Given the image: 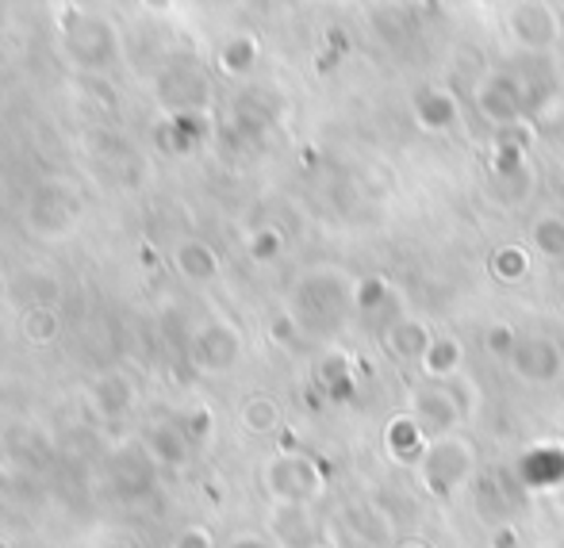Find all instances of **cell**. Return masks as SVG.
<instances>
[{
    "label": "cell",
    "instance_id": "3",
    "mask_svg": "<svg viewBox=\"0 0 564 548\" xmlns=\"http://www.w3.org/2000/svg\"><path fill=\"white\" fill-rule=\"evenodd\" d=\"M0 548H12V545H8V541H4V537H0Z\"/></svg>",
    "mask_w": 564,
    "mask_h": 548
},
{
    "label": "cell",
    "instance_id": "2",
    "mask_svg": "<svg viewBox=\"0 0 564 548\" xmlns=\"http://www.w3.org/2000/svg\"><path fill=\"white\" fill-rule=\"evenodd\" d=\"M246 426H250V430H265V426H273V407H265V403H250V407H246Z\"/></svg>",
    "mask_w": 564,
    "mask_h": 548
},
{
    "label": "cell",
    "instance_id": "1",
    "mask_svg": "<svg viewBox=\"0 0 564 548\" xmlns=\"http://www.w3.org/2000/svg\"><path fill=\"white\" fill-rule=\"evenodd\" d=\"M23 333H28L35 346H46V341L58 338V315H54L51 307H31V311L23 315Z\"/></svg>",
    "mask_w": 564,
    "mask_h": 548
}]
</instances>
